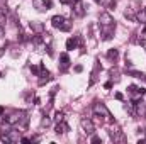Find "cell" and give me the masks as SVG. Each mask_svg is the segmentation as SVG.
I'll return each instance as SVG.
<instances>
[{"instance_id":"1","label":"cell","mask_w":146,"mask_h":144,"mask_svg":"<svg viewBox=\"0 0 146 144\" xmlns=\"http://www.w3.org/2000/svg\"><path fill=\"white\" fill-rule=\"evenodd\" d=\"M51 26H53L54 29H60V31H70L72 22H70L68 19H65L63 15H54V17L51 19Z\"/></svg>"},{"instance_id":"2","label":"cell","mask_w":146,"mask_h":144,"mask_svg":"<svg viewBox=\"0 0 146 144\" xmlns=\"http://www.w3.org/2000/svg\"><path fill=\"white\" fill-rule=\"evenodd\" d=\"M0 139L5 143H19L22 139V136L19 131H9L7 134H0Z\"/></svg>"},{"instance_id":"3","label":"cell","mask_w":146,"mask_h":144,"mask_svg":"<svg viewBox=\"0 0 146 144\" xmlns=\"http://www.w3.org/2000/svg\"><path fill=\"white\" fill-rule=\"evenodd\" d=\"M109 136H110V139H112L114 143H126V137H124L122 131H121L117 126H112V127H110Z\"/></svg>"},{"instance_id":"4","label":"cell","mask_w":146,"mask_h":144,"mask_svg":"<svg viewBox=\"0 0 146 144\" xmlns=\"http://www.w3.org/2000/svg\"><path fill=\"white\" fill-rule=\"evenodd\" d=\"M27 122V117H26V114L24 112H14V114H10L9 117H7V124H17V122Z\"/></svg>"},{"instance_id":"5","label":"cell","mask_w":146,"mask_h":144,"mask_svg":"<svg viewBox=\"0 0 146 144\" xmlns=\"http://www.w3.org/2000/svg\"><path fill=\"white\" fill-rule=\"evenodd\" d=\"M80 126H82V129H83L85 134H94L95 132V126H94V122L90 119H82L80 120Z\"/></svg>"},{"instance_id":"6","label":"cell","mask_w":146,"mask_h":144,"mask_svg":"<svg viewBox=\"0 0 146 144\" xmlns=\"http://www.w3.org/2000/svg\"><path fill=\"white\" fill-rule=\"evenodd\" d=\"M94 112L97 114V115H100V117H106V119H110V114L107 107L104 105V104H95L94 105Z\"/></svg>"},{"instance_id":"7","label":"cell","mask_w":146,"mask_h":144,"mask_svg":"<svg viewBox=\"0 0 146 144\" xmlns=\"http://www.w3.org/2000/svg\"><path fill=\"white\" fill-rule=\"evenodd\" d=\"M134 112L138 117H146V104L143 100H136L134 102Z\"/></svg>"},{"instance_id":"8","label":"cell","mask_w":146,"mask_h":144,"mask_svg":"<svg viewBox=\"0 0 146 144\" xmlns=\"http://www.w3.org/2000/svg\"><path fill=\"white\" fill-rule=\"evenodd\" d=\"M99 22H100V26H112V24H115L109 12H102L99 15Z\"/></svg>"},{"instance_id":"9","label":"cell","mask_w":146,"mask_h":144,"mask_svg":"<svg viewBox=\"0 0 146 144\" xmlns=\"http://www.w3.org/2000/svg\"><path fill=\"white\" fill-rule=\"evenodd\" d=\"M114 29H115V24H112V26H102V39H104V41L112 39Z\"/></svg>"},{"instance_id":"10","label":"cell","mask_w":146,"mask_h":144,"mask_svg":"<svg viewBox=\"0 0 146 144\" xmlns=\"http://www.w3.org/2000/svg\"><path fill=\"white\" fill-rule=\"evenodd\" d=\"M68 131H70V127H68V124H66L65 120L58 122V124H56V127H54V132H56V134H66Z\"/></svg>"},{"instance_id":"11","label":"cell","mask_w":146,"mask_h":144,"mask_svg":"<svg viewBox=\"0 0 146 144\" xmlns=\"http://www.w3.org/2000/svg\"><path fill=\"white\" fill-rule=\"evenodd\" d=\"M73 9H75V14H76L78 17H83V14H85V9H83V3H82V0H75V5H73Z\"/></svg>"},{"instance_id":"12","label":"cell","mask_w":146,"mask_h":144,"mask_svg":"<svg viewBox=\"0 0 146 144\" xmlns=\"http://www.w3.org/2000/svg\"><path fill=\"white\" fill-rule=\"evenodd\" d=\"M33 3H34V7H36L39 12L48 10V9H46V7H48V5H46V0H33Z\"/></svg>"},{"instance_id":"13","label":"cell","mask_w":146,"mask_h":144,"mask_svg":"<svg viewBox=\"0 0 146 144\" xmlns=\"http://www.w3.org/2000/svg\"><path fill=\"white\" fill-rule=\"evenodd\" d=\"M60 59H61V70H66L68 65H70V58H68V54H66V53L60 54Z\"/></svg>"},{"instance_id":"14","label":"cell","mask_w":146,"mask_h":144,"mask_svg":"<svg viewBox=\"0 0 146 144\" xmlns=\"http://www.w3.org/2000/svg\"><path fill=\"white\" fill-rule=\"evenodd\" d=\"M76 46H78V41H76V37H70V39L66 41V49H68V51L76 49Z\"/></svg>"},{"instance_id":"15","label":"cell","mask_w":146,"mask_h":144,"mask_svg":"<svg viewBox=\"0 0 146 144\" xmlns=\"http://www.w3.org/2000/svg\"><path fill=\"white\" fill-rule=\"evenodd\" d=\"M136 19L141 22V24H146V7H143L139 12H138V15H136Z\"/></svg>"},{"instance_id":"16","label":"cell","mask_w":146,"mask_h":144,"mask_svg":"<svg viewBox=\"0 0 146 144\" xmlns=\"http://www.w3.org/2000/svg\"><path fill=\"white\" fill-rule=\"evenodd\" d=\"M31 29H33L34 32H42V31H44V26H42L41 22H36V20H34V22H31Z\"/></svg>"},{"instance_id":"17","label":"cell","mask_w":146,"mask_h":144,"mask_svg":"<svg viewBox=\"0 0 146 144\" xmlns=\"http://www.w3.org/2000/svg\"><path fill=\"white\" fill-rule=\"evenodd\" d=\"M100 5H104V7H107V9H114L115 7V2L114 0H97Z\"/></svg>"},{"instance_id":"18","label":"cell","mask_w":146,"mask_h":144,"mask_svg":"<svg viewBox=\"0 0 146 144\" xmlns=\"http://www.w3.org/2000/svg\"><path fill=\"white\" fill-rule=\"evenodd\" d=\"M124 108H126V110H127L131 115H136V112H134V102H126Z\"/></svg>"},{"instance_id":"19","label":"cell","mask_w":146,"mask_h":144,"mask_svg":"<svg viewBox=\"0 0 146 144\" xmlns=\"http://www.w3.org/2000/svg\"><path fill=\"white\" fill-rule=\"evenodd\" d=\"M41 37H42V42H44V44H48V46H49V44H51V41H53V37H51V34H49V32L41 34Z\"/></svg>"},{"instance_id":"20","label":"cell","mask_w":146,"mask_h":144,"mask_svg":"<svg viewBox=\"0 0 146 144\" xmlns=\"http://www.w3.org/2000/svg\"><path fill=\"white\" fill-rule=\"evenodd\" d=\"M117 56H119V51L117 49H109L107 51V58L109 59H117Z\"/></svg>"},{"instance_id":"21","label":"cell","mask_w":146,"mask_h":144,"mask_svg":"<svg viewBox=\"0 0 146 144\" xmlns=\"http://www.w3.org/2000/svg\"><path fill=\"white\" fill-rule=\"evenodd\" d=\"M54 119H56V122H61V120H65V114H63L61 110H58V112L54 114Z\"/></svg>"},{"instance_id":"22","label":"cell","mask_w":146,"mask_h":144,"mask_svg":"<svg viewBox=\"0 0 146 144\" xmlns=\"http://www.w3.org/2000/svg\"><path fill=\"white\" fill-rule=\"evenodd\" d=\"M49 124H51V119H49V117H44V119L41 120V127H48Z\"/></svg>"},{"instance_id":"23","label":"cell","mask_w":146,"mask_h":144,"mask_svg":"<svg viewBox=\"0 0 146 144\" xmlns=\"http://www.w3.org/2000/svg\"><path fill=\"white\" fill-rule=\"evenodd\" d=\"M131 75H133V76H136V78H143V80H146V75H143V73H138V71H131Z\"/></svg>"},{"instance_id":"24","label":"cell","mask_w":146,"mask_h":144,"mask_svg":"<svg viewBox=\"0 0 146 144\" xmlns=\"http://www.w3.org/2000/svg\"><path fill=\"white\" fill-rule=\"evenodd\" d=\"M31 71L34 75H41V66H31Z\"/></svg>"},{"instance_id":"25","label":"cell","mask_w":146,"mask_h":144,"mask_svg":"<svg viewBox=\"0 0 146 144\" xmlns=\"http://www.w3.org/2000/svg\"><path fill=\"white\" fill-rule=\"evenodd\" d=\"M129 92L131 93H138V87L136 85H129Z\"/></svg>"},{"instance_id":"26","label":"cell","mask_w":146,"mask_h":144,"mask_svg":"<svg viewBox=\"0 0 146 144\" xmlns=\"http://www.w3.org/2000/svg\"><path fill=\"white\" fill-rule=\"evenodd\" d=\"M3 24H5V14L0 12V27H3Z\"/></svg>"},{"instance_id":"27","label":"cell","mask_w":146,"mask_h":144,"mask_svg":"<svg viewBox=\"0 0 146 144\" xmlns=\"http://www.w3.org/2000/svg\"><path fill=\"white\" fill-rule=\"evenodd\" d=\"M115 98H117V100H124V95H122V93H119V92H117V93H115Z\"/></svg>"},{"instance_id":"28","label":"cell","mask_w":146,"mask_h":144,"mask_svg":"<svg viewBox=\"0 0 146 144\" xmlns=\"http://www.w3.org/2000/svg\"><path fill=\"white\" fill-rule=\"evenodd\" d=\"M92 143H102V139L97 137V136H94V137H92Z\"/></svg>"},{"instance_id":"29","label":"cell","mask_w":146,"mask_h":144,"mask_svg":"<svg viewBox=\"0 0 146 144\" xmlns=\"http://www.w3.org/2000/svg\"><path fill=\"white\" fill-rule=\"evenodd\" d=\"M104 87H106V88H107V90H109V88H112V81H107V83H106V85H104Z\"/></svg>"},{"instance_id":"30","label":"cell","mask_w":146,"mask_h":144,"mask_svg":"<svg viewBox=\"0 0 146 144\" xmlns=\"http://www.w3.org/2000/svg\"><path fill=\"white\" fill-rule=\"evenodd\" d=\"M82 70H83V68H82L80 65H78V66H75V71H76V73H80V71H82Z\"/></svg>"},{"instance_id":"31","label":"cell","mask_w":146,"mask_h":144,"mask_svg":"<svg viewBox=\"0 0 146 144\" xmlns=\"http://www.w3.org/2000/svg\"><path fill=\"white\" fill-rule=\"evenodd\" d=\"M138 42H139V44H143V46H145V44H146V39H145V37H143V39H139V41H138Z\"/></svg>"},{"instance_id":"32","label":"cell","mask_w":146,"mask_h":144,"mask_svg":"<svg viewBox=\"0 0 146 144\" xmlns=\"http://www.w3.org/2000/svg\"><path fill=\"white\" fill-rule=\"evenodd\" d=\"M60 2H61V3H70L72 0H60Z\"/></svg>"},{"instance_id":"33","label":"cell","mask_w":146,"mask_h":144,"mask_svg":"<svg viewBox=\"0 0 146 144\" xmlns=\"http://www.w3.org/2000/svg\"><path fill=\"white\" fill-rule=\"evenodd\" d=\"M3 36V27H0V37Z\"/></svg>"},{"instance_id":"34","label":"cell","mask_w":146,"mask_h":144,"mask_svg":"<svg viewBox=\"0 0 146 144\" xmlns=\"http://www.w3.org/2000/svg\"><path fill=\"white\" fill-rule=\"evenodd\" d=\"M2 112H3V107H0V114H2Z\"/></svg>"},{"instance_id":"35","label":"cell","mask_w":146,"mask_h":144,"mask_svg":"<svg viewBox=\"0 0 146 144\" xmlns=\"http://www.w3.org/2000/svg\"><path fill=\"white\" fill-rule=\"evenodd\" d=\"M143 32H145V34H146V27H145V31H143Z\"/></svg>"},{"instance_id":"36","label":"cell","mask_w":146,"mask_h":144,"mask_svg":"<svg viewBox=\"0 0 146 144\" xmlns=\"http://www.w3.org/2000/svg\"><path fill=\"white\" fill-rule=\"evenodd\" d=\"M145 132H146V131H145Z\"/></svg>"}]
</instances>
